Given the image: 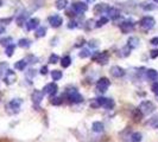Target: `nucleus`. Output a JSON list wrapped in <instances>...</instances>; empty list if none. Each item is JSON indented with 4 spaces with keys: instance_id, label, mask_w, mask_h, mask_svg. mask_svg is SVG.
Returning a JSON list of instances; mask_svg holds the SVG:
<instances>
[{
    "instance_id": "46",
    "label": "nucleus",
    "mask_w": 158,
    "mask_h": 142,
    "mask_svg": "<svg viewBox=\"0 0 158 142\" xmlns=\"http://www.w3.org/2000/svg\"><path fill=\"white\" fill-rule=\"evenodd\" d=\"M150 43L152 44V45H156V46H157L158 45V37H153V38L150 40Z\"/></svg>"
},
{
    "instance_id": "23",
    "label": "nucleus",
    "mask_w": 158,
    "mask_h": 142,
    "mask_svg": "<svg viewBox=\"0 0 158 142\" xmlns=\"http://www.w3.org/2000/svg\"><path fill=\"white\" fill-rule=\"evenodd\" d=\"M142 141V134L140 133H133L130 136V142H140Z\"/></svg>"
},
{
    "instance_id": "22",
    "label": "nucleus",
    "mask_w": 158,
    "mask_h": 142,
    "mask_svg": "<svg viewBox=\"0 0 158 142\" xmlns=\"http://www.w3.org/2000/svg\"><path fill=\"white\" fill-rule=\"evenodd\" d=\"M55 5H56L57 10H64V9L67 7L68 2H67V0H56Z\"/></svg>"
},
{
    "instance_id": "35",
    "label": "nucleus",
    "mask_w": 158,
    "mask_h": 142,
    "mask_svg": "<svg viewBox=\"0 0 158 142\" xmlns=\"http://www.w3.org/2000/svg\"><path fill=\"white\" fill-rule=\"evenodd\" d=\"M58 61H59V57L57 55H54V54H52V55L49 57V63H50V64H56Z\"/></svg>"
},
{
    "instance_id": "8",
    "label": "nucleus",
    "mask_w": 158,
    "mask_h": 142,
    "mask_svg": "<svg viewBox=\"0 0 158 142\" xmlns=\"http://www.w3.org/2000/svg\"><path fill=\"white\" fill-rule=\"evenodd\" d=\"M133 27H135V23L132 22V20H125L120 24V31L123 33H130L132 30H133Z\"/></svg>"
},
{
    "instance_id": "28",
    "label": "nucleus",
    "mask_w": 158,
    "mask_h": 142,
    "mask_svg": "<svg viewBox=\"0 0 158 142\" xmlns=\"http://www.w3.org/2000/svg\"><path fill=\"white\" fill-rule=\"evenodd\" d=\"M25 66H26V61H18V62L14 64V68H16L17 70H19V71L24 70Z\"/></svg>"
},
{
    "instance_id": "14",
    "label": "nucleus",
    "mask_w": 158,
    "mask_h": 142,
    "mask_svg": "<svg viewBox=\"0 0 158 142\" xmlns=\"http://www.w3.org/2000/svg\"><path fill=\"white\" fill-rule=\"evenodd\" d=\"M139 43H140L139 38H137V37H130L128 40H127V46H128L131 50H132V49H137V47L139 46Z\"/></svg>"
},
{
    "instance_id": "39",
    "label": "nucleus",
    "mask_w": 158,
    "mask_h": 142,
    "mask_svg": "<svg viewBox=\"0 0 158 142\" xmlns=\"http://www.w3.org/2000/svg\"><path fill=\"white\" fill-rule=\"evenodd\" d=\"M151 90H152V92H153L156 96H158V82H155V83L152 84Z\"/></svg>"
},
{
    "instance_id": "38",
    "label": "nucleus",
    "mask_w": 158,
    "mask_h": 142,
    "mask_svg": "<svg viewBox=\"0 0 158 142\" xmlns=\"http://www.w3.org/2000/svg\"><path fill=\"white\" fill-rule=\"evenodd\" d=\"M106 97H98V99H95V101L98 102V104H99V107H103L105 106V103H106Z\"/></svg>"
},
{
    "instance_id": "29",
    "label": "nucleus",
    "mask_w": 158,
    "mask_h": 142,
    "mask_svg": "<svg viewBox=\"0 0 158 142\" xmlns=\"http://www.w3.org/2000/svg\"><path fill=\"white\" fill-rule=\"evenodd\" d=\"M147 124H150L153 128H158V115L157 116H153L152 119H150V121L147 122Z\"/></svg>"
},
{
    "instance_id": "45",
    "label": "nucleus",
    "mask_w": 158,
    "mask_h": 142,
    "mask_svg": "<svg viewBox=\"0 0 158 142\" xmlns=\"http://www.w3.org/2000/svg\"><path fill=\"white\" fill-rule=\"evenodd\" d=\"M12 22V18H4V19H1L0 20V23H2V24H9V23H11Z\"/></svg>"
},
{
    "instance_id": "40",
    "label": "nucleus",
    "mask_w": 158,
    "mask_h": 142,
    "mask_svg": "<svg viewBox=\"0 0 158 142\" xmlns=\"http://www.w3.org/2000/svg\"><path fill=\"white\" fill-rule=\"evenodd\" d=\"M143 9H144L145 11H152V10H155V6H153L152 4H144V5H143Z\"/></svg>"
},
{
    "instance_id": "17",
    "label": "nucleus",
    "mask_w": 158,
    "mask_h": 142,
    "mask_svg": "<svg viewBox=\"0 0 158 142\" xmlns=\"http://www.w3.org/2000/svg\"><path fill=\"white\" fill-rule=\"evenodd\" d=\"M146 76L150 81H158V71L155 69H149L146 71Z\"/></svg>"
},
{
    "instance_id": "5",
    "label": "nucleus",
    "mask_w": 158,
    "mask_h": 142,
    "mask_svg": "<svg viewBox=\"0 0 158 142\" xmlns=\"http://www.w3.org/2000/svg\"><path fill=\"white\" fill-rule=\"evenodd\" d=\"M110 85H111L110 79L106 78V77H102L96 83V90L100 91V92H105V91H107V89L110 88Z\"/></svg>"
},
{
    "instance_id": "18",
    "label": "nucleus",
    "mask_w": 158,
    "mask_h": 142,
    "mask_svg": "<svg viewBox=\"0 0 158 142\" xmlns=\"http://www.w3.org/2000/svg\"><path fill=\"white\" fill-rule=\"evenodd\" d=\"M20 104H22V99H12L11 102L9 103V107H10L11 109H14V110H17V111H18V109L20 108Z\"/></svg>"
},
{
    "instance_id": "12",
    "label": "nucleus",
    "mask_w": 158,
    "mask_h": 142,
    "mask_svg": "<svg viewBox=\"0 0 158 142\" xmlns=\"http://www.w3.org/2000/svg\"><path fill=\"white\" fill-rule=\"evenodd\" d=\"M39 26V19L38 18H31L29 22L26 23V29L29 31H32L34 29H37Z\"/></svg>"
},
{
    "instance_id": "2",
    "label": "nucleus",
    "mask_w": 158,
    "mask_h": 142,
    "mask_svg": "<svg viewBox=\"0 0 158 142\" xmlns=\"http://www.w3.org/2000/svg\"><path fill=\"white\" fill-rule=\"evenodd\" d=\"M139 111L143 114V115H149V114H152L155 109H156V107H155V104L151 102V101H143L140 104H139Z\"/></svg>"
},
{
    "instance_id": "20",
    "label": "nucleus",
    "mask_w": 158,
    "mask_h": 142,
    "mask_svg": "<svg viewBox=\"0 0 158 142\" xmlns=\"http://www.w3.org/2000/svg\"><path fill=\"white\" fill-rule=\"evenodd\" d=\"M18 45L23 47V49H27V47H30V45H31V40L30 39H27V38H22L19 42H18Z\"/></svg>"
},
{
    "instance_id": "10",
    "label": "nucleus",
    "mask_w": 158,
    "mask_h": 142,
    "mask_svg": "<svg viewBox=\"0 0 158 142\" xmlns=\"http://www.w3.org/2000/svg\"><path fill=\"white\" fill-rule=\"evenodd\" d=\"M110 72H111V75H112L113 77H115V78H120V77H123L125 75V70L119 65L112 66Z\"/></svg>"
},
{
    "instance_id": "11",
    "label": "nucleus",
    "mask_w": 158,
    "mask_h": 142,
    "mask_svg": "<svg viewBox=\"0 0 158 142\" xmlns=\"http://www.w3.org/2000/svg\"><path fill=\"white\" fill-rule=\"evenodd\" d=\"M43 97H44V92H43V91H39V90H34V92H32V96H31L34 106H38V104L42 102Z\"/></svg>"
},
{
    "instance_id": "48",
    "label": "nucleus",
    "mask_w": 158,
    "mask_h": 142,
    "mask_svg": "<svg viewBox=\"0 0 158 142\" xmlns=\"http://www.w3.org/2000/svg\"><path fill=\"white\" fill-rule=\"evenodd\" d=\"M4 32H5V29H4V27H0V34Z\"/></svg>"
},
{
    "instance_id": "34",
    "label": "nucleus",
    "mask_w": 158,
    "mask_h": 142,
    "mask_svg": "<svg viewBox=\"0 0 158 142\" xmlns=\"http://www.w3.org/2000/svg\"><path fill=\"white\" fill-rule=\"evenodd\" d=\"M120 52H123V54H120V56H121V57H127V56L131 54V49H130V47L126 45L125 47H123V49H121V51H120Z\"/></svg>"
},
{
    "instance_id": "7",
    "label": "nucleus",
    "mask_w": 158,
    "mask_h": 142,
    "mask_svg": "<svg viewBox=\"0 0 158 142\" xmlns=\"http://www.w3.org/2000/svg\"><path fill=\"white\" fill-rule=\"evenodd\" d=\"M49 24L52 26V27H59L62 24H63V18L61 17V16H58V14H54V16H50L49 17Z\"/></svg>"
},
{
    "instance_id": "33",
    "label": "nucleus",
    "mask_w": 158,
    "mask_h": 142,
    "mask_svg": "<svg viewBox=\"0 0 158 142\" xmlns=\"http://www.w3.org/2000/svg\"><path fill=\"white\" fill-rule=\"evenodd\" d=\"M12 43V38L11 37H6V38H2L1 40H0V44L2 45V46H9L10 44Z\"/></svg>"
},
{
    "instance_id": "1",
    "label": "nucleus",
    "mask_w": 158,
    "mask_h": 142,
    "mask_svg": "<svg viewBox=\"0 0 158 142\" xmlns=\"http://www.w3.org/2000/svg\"><path fill=\"white\" fill-rule=\"evenodd\" d=\"M67 96H68V101H69L70 103H73V104H77V103L83 102V97H82V95L80 94L75 88H73L71 90H68Z\"/></svg>"
},
{
    "instance_id": "21",
    "label": "nucleus",
    "mask_w": 158,
    "mask_h": 142,
    "mask_svg": "<svg viewBox=\"0 0 158 142\" xmlns=\"http://www.w3.org/2000/svg\"><path fill=\"white\" fill-rule=\"evenodd\" d=\"M71 64V58H70V56H66V57H63L62 58V61H61V65L62 68H69Z\"/></svg>"
},
{
    "instance_id": "41",
    "label": "nucleus",
    "mask_w": 158,
    "mask_h": 142,
    "mask_svg": "<svg viewBox=\"0 0 158 142\" xmlns=\"http://www.w3.org/2000/svg\"><path fill=\"white\" fill-rule=\"evenodd\" d=\"M150 57H151L152 59H155V58H157V57H158V49H155V50H152V51H150Z\"/></svg>"
},
{
    "instance_id": "19",
    "label": "nucleus",
    "mask_w": 158,
    "mask_h": 142,
    "mask_svg": "<svg viewBox=\"0 0 158 142\" xmlns=\"http://www.w3.org/2000/svg\"><path fill=\"white\" fill-rule=\"evenodd\" d=\"M92 129H93V131H95V133H101V131H103V124H102L101 122H99V121L93 122Z\"/></svg>"
},
{
    "instance_id": "4",
    "label": "nucleus",
    "mask_w": 158,
    "mask_h": 142,
    "mask_svg": "<svg viewBox=\"0 0 158 142\" xmlns=\"http://www.w3.org/2000/svg\"><path fill=\"white\" fill-rule=\"evenodd\" d=\"M140 26L143 27V29H145V30H151L153 26H155V24H156V20H155V18L153 17H150V16H146V17H144L140 22Z\"/></svg>"
},
{
    "instance_id": "24",
    "label": "nucleus",
    "mask_w": 158,
    "mask_h": 142,
    "mask_svg": "<svg viewBox=\"0 0 158 142\" xmlns=\"http://www.w3.org/2000/svg\"><path fill=\"white\" fill-rule=\"evenodd\" d=\"M132 116H133V120L135 121V122H139V121H142V119H143V114L139 111V109H135L133 110V113H132Z\"/></svg>"
},
{
    "instance_id": "15",
    "label": "nucleus",
    "mask_w": 158,
    "mask_h": 142,
    "mask_svg": "<svg viewBox=\"0 0 158 142\" xmlns=\"http://www.w3.org/2000/svg\"><path fill=\"white\" fill-rule=\"evenodd\" d=\"M107 13H108V17H110L111 19H113V20L120 17V11H119L118 9H115V7H108Z\"/></svg>"
},
{
    "instance_id": "6",
    "label": "nucleus",
    "mask_w": 158,
    "mask_h": 142,
    "mask_svg": "<svg viewBox=\"0 0 158 142\" xmlns=\"http://www.w3.org/2000/svg\"><path fill=\"white\" fill-rule=\"evenodd\" d=\"M71 10L75 12V13H84V12L88 10V5L86 2L77 1V2H74L71 5Z\"/></svg>"
},
{
    "instance_id": "25",
    "label": "nucleus",
    "mask_w": 158,
    "mask_h": 142,
    "mask_svg": "<svg viewBox=\"0 0 158 142\" xmlns=\"http://www.w3.org/2000/svg\"><path fill=\"white\" fill-rule=\"evenodd\" d=\"M45 34H46V29L45 27H37L36 33H34V36L37 38H42V37H44Z\"/></svg>"
},
{
    "instance_id": "13",
    "label": "nucleus",
    "mask_w": 158,
    "mask_h": 142,
    "mask_svg": "<svg viewBox=\"0 0 158 142\" xmlns=\"http://www.w3.org/2000/svg\"><path fill=\"white\" fill-rule=\"evenodd\" d=\"M107 10H108L107 4H98V5H95V7H94V13H95L96 16H99V14H101V13L107 12Z\"/></svg>"
},
{
    "instance_id": "16",
    "label": "nucleus",
    "mask_w": 158,
    "mask_h": 142,
    "mask_svg": "<svg viewBox=\"0 0 158 142\" xmlns=\"http://www.w3.org/2000/svg\"><path fill=\"white\" fill-rule=\"evenodd\" d=\"M4 81H5L6 84H12V83L16 81V75H14V72H13L12 70H7V71H6V77L4 78Z\"/></svg>"
},
{
    "instance_id": "37",
    "label": "nucleus",
    "mask_w": 158,
    "mask_h": 142,
    "mask_svg": "<svg viewBox=\"0 0 158 142\" xmlns=\"http://www.w3.org/2000/svg\"><path fill=\"white\" fill-rule=\"evenodd\" d=\"M80 57L81 58H87V57H89L90 56V52L88 49H83V50H81V52H80Z\"/></svg>"
},
{
    "instance_id": "31",
    "label": "nucleus",
    "mask_w": 158,
    "mask_h": 142,
    "mask_svg": "<svg viewBox=\"0 0 158 142\" xmlns=\"http://www.w3.org/2000/svg\"><path fill=\"white\" fill-rule=\"evenodd\" d=\"M108 23V18H106V17H101V19H99L98 22H96V27H101V26H103L105 24H107Z\"/></svg>"
},
{
    "instance_id": "42",
    "label": "nucleus",
    "mask_w": 158,
    "mask_h": 142,
    "mask_svg": "<svg viewBox=\"0 0 158 142\" xmlns=\"http://www.w3.org/2000/svg\"><path fill=\"white\" fill-rule=\"evenodd\" d=\"M7 71V63H0V74Z\"/></svg>"
},
{
    "instance_id": "50",
    "label": "nucleus",
    "mask_w": 158,
    "mask_h": 142,
    "mask_svg": "<svg viewBox=\"0 0 158 142\" xmlns=\"http://www.w3.org/2000/svg\"><path fill=\"white\" fill-rule=\"evenodd\" d=\"M155 1H156V2H158V0H155Z\"/></svg>"
},
{
    "instance_id": "26",
    "label": "nucleus",
    "mask_w": 158,
    "mask_h": 142,
    "mask_svg": "<svg viewBox=\"0 0 158 142\" xmlns=\"http://www.w3.org/2000/svg\"><path fill=\"white\" fill-rule=\"evenodd\" d=\"M62 71H59V70H54V71H51V78L54 79V81H59L61 78H62Z\"/></svg>"
},
{
    "instance_id": "47",
    "label": "nucleus",
    "mask_w": 158,
    "mask_h": 142,
    "mask_svg": "<svg viewBox=\"0 0 158 142\" xmlns=\"http://www.w3.org/2000/svg\"><path fill=\"white\" fill-rule=\"evenodd\" d=\"M34 75H36V74H34V70H32V69H31V70H29V72H27V76H29V77H34Z\"/></svg>"
},
{
    "instance_id": "30",
    "label": "nucleus",
    "mask_w": 158,
    "mask_h": 142,
    "mask_svg": "<svg viewBox=\"0 0 158 142\" xmlns=\"http://www.w3.org/2000/svg\"><path fill=\"white\" fill-rule=\"evenodd\" d=\"M14 49H16V46H14L13 44H10L9 46H6V51H5L6 56L11 57V56L13 55V52H14Z\"/></svg>"
},
{
    "instance_id": "3",
    "label": "nucleus",
    "mask_w": 158,
    "mask_h": 142,
    "mask_svg": "<svg viewBox=\"0 0 158 142\" xmlns=\"http://www.w3.org/2000/svg\"><path fill=\"white\" fill-rule=\"evenodd\" d=\"M92 61L93 62H96L99 64H106L108 62V54L106 51L103 52H96L92 56Z\"/></svg>"
},
{
    "instance_id": "9",
    "label": "nucleus",
    "mask_w": 158,
    "mask_h": 142,
    "mask_svg": "<svg viewBox=\"0 0 158 142\" xmlns=\"http://www.w3.org/2000/svg\"><path fill=\"white\" fill-rule=\"evenodd\" d=\"M57 90H58V87H57L56 83H49V84H46L43 89V92L46 94V95H50V96H52V95H55L57 92Z\"/></svg>"
},
{
    "instance_id": "43",
    "label": "nucleus",
    "mask_w": 158,
    "mask_h": 142,
    "mask_svg": "<svg viewBox=\"0 0 158 142\" xmlns=\"http://www.w3.org/2000/svg\"><path fill=\"white\" fill-rule=\"evenodd\" d=\"M76 26H77V23L74 22V20L69 22V24H68V29H75Z\"/></svg>"
},
{
    "instance_id": "44",
    "label": "nucleus",
    "mask_w": 158,
    "mask_h": 142,
    "mask_svg": "<svg viewBox=\"0 0 158 142\" xmlns=\"http://www.w3.org/2000/svg\"><path fill=\"white\" fill-rule=\"evenodd\" d=\"M39 72H41V75H46V74H48V68H46V66H42Z\"/></svg>"
},
{
    "instance_id": "49",
    "label": "nucleus",
    "mask_w": 158,
    "mask_h": 142,
    "mask_svg": "<svg viewBox=\"0 0 158 142\" xmlns=\"http://www.w3.org/2000/svg\"><path fill=\"white\" fill-rule=\"evenodd\" d=\"M87 1H88V2H94L95 0H87Z\"/></svg>"
},
{
    "instance_id": "36",
    "label": "nucleus",
    "mask_w": 158,
    "mask_h": 142,
    "mask_svg": "<svg viewBox=\"0 0 158 142\" xmlns=\"http://www.w3.org/2000/svg\"><path fill=\"white\" fill-rule=\"evenodd\" d=\"M50 103L54 104V106H59L62 103V99H61V97H51L50 99Z\"/></svg>"
},
{
    "instance_id": "27",
    "label": "nucleus",
    "mask_w": 158,
    "mask_h": 142,
    "mask_svg": "<svg viewBox=\"0 0 158 142\" xmlns=\"http://www.w3.org/2000/svg\"><path fill=\"white\" fill-rule=\"evenodd\" d=\"M106 109H113L114 107H115V102L113 101L112 99H106V103H105V106H103Z\"/></svg>"
},
{
    "instance_id": "32",
    "label": "nucleus",
    "mask_w": 158,
    "mask_h": 142,
    "mask_svg": "<svg viewBox=\"0 0 158 142\" xmlns=\"http://www.w3.org/2000/svg\"><path fill=\"white\" fill-rule=\"evenodd\" d=\"M27 16H29V14H26V13H22V14H20V16H19L18 18H17V24H18L19 26H22L23 24H24V20H25V18H26Z\"/></svg>"
}]
</instances>
